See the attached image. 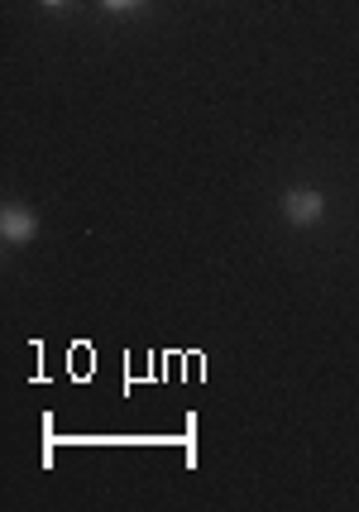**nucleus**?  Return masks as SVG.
I'll use <instances>...</instances> for the list:
<instances>
[{
    "mask_svg": "<svg viewBox=\"0 0 359 512\" xmlns=\"http://www.w3.org/2000/svg\"><path fill=\"white\" fill-rule=\"evenodd\" d=\"M144 0H101V10H111V15H135Z\"/></svg>",
    "mask_w": 359,
    "mask_h": 512,
    "instance_id": "3",
    "label": "nucleus"
},
{
    "mask_svg": "<svg viewBox=\"0 0 359 512\" xmlns=\"http://www.w3.org/2000/svg\"><path fill=\"white\" fill-rule=\"evenodd\" d=\"M39 5H44V10H63L68 0H39Z\"/></svg>",
    "mask_w": 359,
    "mask_h": 512,
    "instance_id": "4",
    "label": "nucleus"
},
{
    "mask_svg": "<svg viewBox=\"0 0 359 512\" xmlns=\"http://www.w3.org/2000/svg\"><path fill=\"white\" fill-rule=\"evenodd\" d=\"M34 235H39V216L29 206H20V201H5L0 206V240L5 245H29Z\"/></svg>",
    "mask_w": 359,
    "mask_h": 512,
    "instance_id": "2",
    "label": "nucleus"
},
{
    "mask_svg": "<svg viewBox=\"0 0 359 512\" xmlns=\"http://www.w3.org/2000/svg\"><path fill=\"white\" fill-rule=\"evenodd\" d=\"M283 216H288V225H316L321 216H326V197L316 192V187H307V182H297V187H288L283 192Z\"/></svg>",
    "mask_w": 359,
    "mask_h": 512,
    "instance_id": "1",
    "label": "nucleus"
}]
</instances>
